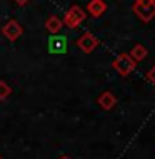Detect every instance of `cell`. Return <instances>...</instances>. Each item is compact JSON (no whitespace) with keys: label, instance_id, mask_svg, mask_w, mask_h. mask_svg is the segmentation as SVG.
I'll list each match as a JSON object with an SVG mask.
<instances>
[{"label":"cell","instance_id":"cell-1","mask_svg":"<svg viewBox=\"0 0 155 159\" xmlns=\"http://www.w3.org/2000/svg\"><path fill=\"white\" fill-rule=\"evenodd\" d=\"M132 10L142 22H150L155 19V0H135Z\"/></svg>","mask_w":155,"mask_h":159},{"label":"cell","instance_id":"cell-2","mask_svg":"<svg viewBox=\"0 0 155 159\" xmlns=\"http://www.w3.org/2000/svg\"><path fill=\"white\" fill-rule=\"evenodd\" d=\"M87 19V14H85V10L82 8L80 5H72L70 8L67 10V14L63 15V25L68 29H77L79 25L84 22V20Z\"/></svg>","mask_w":155,"mask_h":159},{"label":"cell","instance_id":"cell-3","mask_svg":"<svg viewBox=\"0 0 155 159\" xmlns=\"http://www.w3.org/2000/svg\"><path fill=\"white\" fill-rule=\"evenodd\" d=\"M135 66H137V62H133V59L128 54H120L114 59V62H112V67H114L115 72L120 74L122 77H127L133 69H135Z\"/></svg>","mask_w":155,"mask_h":159},{"label":"cell","instance_id":"cell-4","mask_svg":"<svg viewBox=\"0 0 155 159\" xmlns=\"http://www.w3.org/2000/svg\"><path fill=\"white\" fill-rule=\"evenodd\" d=\"M75 44H77V47H79V49H80L84 54H92L93 50L98 47V44H100V42H98V39L93 35V34L85 32L84 35H80L79 39H77Z\"/></svg>","mask_w":155,"mask_h":159},{"label":"cell","instance_id":"cell-5","mask_svg":"<svg viewBox=\"0 0 155 159\" xmlns=\"http://www.w3.org/2000/svg\"><path fill=\"white\" fill-rule=\"evenodd\" d=\"M2 34H3V35H5L10 42H15L17 39H19V37L24 34V27H22L19 22H17V20L12 19V20H8V22L2 27Z\"/></svg>","mask_w":155,"mask_h":159},{"label":"cell","instance_id":"cell-6","mask_svg":"<svg viewBox=\"0 0 155 159\" xmlns=\"http://www.w3.org/2000/svg\"><path fill=\"white\" fill-rule=\"evenodd\" d=\"M49 50L52 54H62L67 50V37L63 35H58V34H55V35H50L49 39Z\"/></svg>","mask_w":155,"mask_h":159},{"label":"cell","instance_id":"cell-7","mask_svg":"<svg viewBox=\"0 0 155 159\" xmlns=\"http://www.w3.org/2000/svg\"><path fill=\"white\" fill-rule=\"evenodd\" d=\"M105 10H107V3L103 2V0H88L87 12H88V15L93 17V19L102 17L103 14H105Z\"/></svg>","mask_w":155,"mask_h":159},{"label":"cell","instance_id":"cell-8","mask_svg":"<svg viewBox=\"0 0 155 159\" xmlns=\"http://www.w3.org/2000/svg\"><path fill=\"white\" fill-rule=\"evenodd\" d=\"M97 102L103 111H112L115 107V104H117V97H115L110 91H105V92H102L100 96H98Z\"/></svg>","mask_w":155,"mask_h":159},{"label":"cell","instance_id":"cell-9","mask_svg":"<svg viewBox=\"0 0 155 159\" xmlns=\"http://www.w3.org/2000/svg\"><path fill=\"white\" fill-rule=\"evenodd\" d=\"M62 27H63V22H62V19L57 17V15H52V17H49V19L45 20V29H47V32H49L50 35L60 34Z\"/></svg>","mask_w":155,"mask_h":159},{"label":"cell","instance_id":"cell-10","mask_svg":"<svg viewBox=\"0 0 155 159\" xmlns=\"http://www.w3.org/2000/svg\"><path fill=\"white\" fill-rule=\"evenodd\" d=\"M128 55L133 59V62H142L144 59H147V55H149V50L145 49L142 44H137V45H133L132 49H130V52H128Z\"/></svg>","mask_w":155,"mask_h":159},{"label":"cell","instance_id":"cell-11","mask_svg":"<svg viewBox=\"0 0 155 159\" xmlns=\"http://www.w3.org/2000/svg\"><path fill=\"white\" fill-rule=\"evenodd\" d=\"M10 94H12V87L5 80H0V101H5Z\"/></svg>","mask_w":155,"mask_h":159},{"label":"cell","instance_id":"cell-12","mask_svg":"<svg viewBox=\"0 0 155 159\" xmlns=\"http://www.w3.org/2000/svg\"><path fill=\"white\" fill-rule=\"evenodd\" d=\"M147 79H149V82H150V84H153V85H155V66L147 72Z\"/></svg>","mask_w":155,"mask_h":159},{"label":"cell","instance_id":"cell-13","mask_svg":"<svg viewBox=\"0 0 155 159\" xmlns=\"http://www.w3.org/2000/svg\"><path fill=\"white\" fill-rule=\"evenodd\" d=\"M14 2H15L19 7H25V5H27V3L30 2V0H14Z\"/></svg>","mask_w":155,"mask_h":159},{"label":"cell","instance_id":"cell-14","mask_svg":"<svg viewBox=\"0 0 155 159\" xmlns=\"http://www.w3.org/2000/svg\"><path fill=\"white\" fill-rule=\"evenodd\" d=\"M58 159H72V157H68V156H60Z\"/></svg>","mask_w":155,"mask_h":159},{"label":"cell","instance_id":"cell-15","mask_svg":"<svg viewBox=\"0 0 155 159\" xmlns=\"http://www.w3.org/2000/svg\"><path fill=\"white\" fill-rule=\"evenodd\" d=\"M0 159H3V157H2V156H0Z\"/></svg>","mask_w":155,"mask_h":159}]
</instances>
